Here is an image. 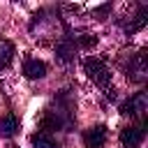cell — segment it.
<instances>
[{
    "label": "cell",
    "instance_id": "ba28073f",
    "mask_svg": "<svg viewBox=\"0 0 148 148\" xmlns=\"http://www.w3.org/2000/svg\"><path fill=\"white\" fill-rule=\"evenodd\" d=\"M23 76L25 79H44L46 76V62L39 58H25L23 60Z\"/></svg>",
    "mask_w": 148,
    "mask_h": 148
},
{
    "label": "cell",
    "instance_id": "7a4b0ae2",
    "mask_svg": "<svg viewBox=\"0 0 148 148\" xmlns=\"http://www.w3.org/2000/svg\"><path fill=\"white\" fill-rule=\"evenodd\" d=\"M83 72H86L88 79H90L95 86H99L102 90H109V88H111V72H109V67H106V62H104L102 58L88 56V58L83 60Z\"/></svg>",
    "mask_w": 148,
    "mask_h": 148
},
{
    "label": "cell",
    "instance_id": "5b68a950",
    "mask_svg": "<svg viewBox=\"0 0 148 148\" xmlns=\"http://www.w3.org/2000/svg\"><path fill=\"white\" fill-rule=\"evenodd\" d=\"M146 136V130H143V123L141 125H127L120 130V143L123 148H136Z\"/></svg>",
    "mask_w": 148,
    "mask_h": 148
},
{
    "label": "cell",
    "instance_id": "6da1fadb",
    "mask_svg": "<svg viewBox=\"0 0 148 148\" xmlns=\"http://www.w3.org/2000/svg\"><path fill=\"white\" fill-rule=\"evenodd\" d=\"M74 123H76V118H74V99H72V95L67 90H62L56 97L53 106H49L44 111V116L39 118V132H46V134H51L56 130L69 132L74 127Z\"/></svg>",
    "mask_w": 148,
    "mask_h": 148
},
{
    "label": "cell",
    "instance_id": "7c38bea8",
    "mask_svg": "<svg viewBox=\"0 0 148 148\" xmlns=\"http://www.w3.org/2000/svg\"><path fill=\"white\" fill-rule=\"evenodd\" d=\"M146 21H148V7H141L139 14H136L130 23H125V32H127V35H134L136 30H141V28L146 25Z\"/></svg>",
    "mask_w": 148,
    "mask_h": 148
},
{
    "label": "cell",
    "instance_id": "8fae6325",
    "mask_svg": "<svg viewBox=\"0 0 148 148\" xmlns=\"http://www.w3.org/2000/svg\"><path fill=\"white\" fill-rule=\"evenodd\" d=\"M12 60H14V44L9 39H2L0 37V72L7 69L12 65Z\"/></svg>",
    "mask_w": 148,
    "mask_h": 148
},
{
    "label": "cell",
    "instance_id": "9c48e42d",
    "mask_svg": "<svg viewBox=\"0 0 148 148\" xmlns=\"http://www.w3.org/2000/svg\"><path fill=\"white\" fill-rule=\"evenodd\" d=\"M18 127H21V123H18V118L14 113H7L5 118H0V136L9 139V136H14L18 132Z\"/></svg>",
    "mask_w": 148,
    "mask_h": 148
},
{
    "label": "cell",
    "instance_id": "3957f363",
    "mask_svg": "<svg viewBox=\"0 0 148 148\" xmlns=\"http://www.w3.org/2000/svg\"><path fill=\"white\" fill-rule=\"evenodd\" d=\"M125 72H127V79H130L132 83H143V81H146V76H148L146 51H139L136 56H132V58H130V62H127V67H125Z\"/></svg>",
    "mask_w": 148,
    "mask_h": 148
},
{
    "label": "cell",
    "instance_id": "277c9868",
    "mask_svg": "<svg viewBox=\"0 0 148 148\" xmlns=\"http://www.w3.org/2000/svg\"><path fill=\"white\" fill-rule=\"evenodd\" d=\"M148 111V95L141 90V92H134L130 99H125L120 104V113L123 116H134V118H143V113Z\"/></svg>",
    "mask_w": 148,
    "mask_h": 148
},
{
    "label": "cell",
    "instance_id": "8992f818",
    "mask_svg": "<svg viewBox=\"0 0 148 148\" xmlns=\"http://www.w3.org/2000/svg\"><path fill=\"white\" fill-rule=\"evenodd\" d=\"M76 51H79V46H76V42H74L72 35L60 37V42L56 44V56H58L60 62H72L74 56H76Z\"/></svg>",
    "mask_w": 148,
    "mask_h": 148
},
{
    "label": "cell",
    "instance_id": "5bb4252c",
    "mask_svg": "<svg viewBox=\"0 0 148 148\" xmlns=\"http://www.w3.org/2000/svg\"><path fill=\"white\" fill-rule=\"evenodd\" d=\"M106 12H111V5H102L99 9H95V14L102 18V16H106Z\"/></svg>",
    "mask_w": 148,
    "mask_h": 148
},
{
    "label": "cell",
    "instance_id": "52a82bcc",
    "mask_svg": "<svg viewBox=\"0 0 148 148\" xmlns=\"http://www.w3.org/2000/svg\"><path fill=\"white\" fill-rule=\"evenodd\" d=\"M106 125H92L83 132V143L86 148H102L106 143Z\"/></svg>",
    "mask_w": 148,
    "mask_h": 148
},
{
    "label": "cell",
    "instance_id": "30bf717a",
    "mask_svg": "<svg viewBox=\"0 0 148 148\" xmlns=\"http://www.w3.org/2000/svg\"><path fill=\"white\" fill-rule=\"evenodd\" d=\"M30 141H32V148H60V143L51 136V134H46V132H35L32 136H30Z\"/></svg>",
    "mask_w": 148,
    "mask_h": 148
},
{
    "label": "cell",
    "instance_id": "4fadbf2b",
    "mask_svg": "<svg viewBox=\"0 0 148 148\" xmlns=\"http://www.w3.org/2000/svg\"><path fill=\"white\" fill-rule=\"evenodd\" d=\"M74 42H76V46H79V49H90V46H95V44H97V37H95V35H90V32H83V35L74 37Z\"/></svg>",
    "mask_w": 148,
    "mask_h": 148
}]
</instances>
